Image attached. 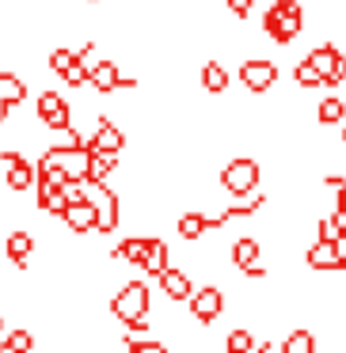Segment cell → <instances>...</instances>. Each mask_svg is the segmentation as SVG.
<instances>
[{
	"label": "cell",
	"mask_w": 346,
	"mask_h": 353,
	"mask_svg": "<svg viewBox=\"0 0 346 353\" xmlns=\"http://www.w3.org/2000/svg\"><path fill=\"white\" fill-rule=\"evenodd\" d=\"M305 31V8L300 0H274L262 12V39H270L274 46H293Z\"/></svg>",
	"instance_id": "obj_1"
},
{
	"label": "cell",
	"mask_w": 346,
	"mask_h": 353,
	"mask_svg": "<svg viewBox=\"0 0 346 353\" xmlns=\"http://www.w3.org/2000/svg\"><path fill=\"white\" fill-rule=\"evenodd\" d=\"M217 183H221V190L229 194V198H247V194H255L262 183V163L255 160V156H232V160H224Z\"/></svg>",
	"instance_id": "obj_2"
},
{
	"label": "cell",
	"mask_w": 346,
	"mask_h": 353,
	"mask_svg": "<svg viewBox=\"0 0 346 353\" xmlns=\"http://www.w3.org/2000/svg\"><path fill=\"white\" fill-rule=\"evenodd\" d=\"M77 186H80V194L95 205V216H99L95 232H99V236L118 232V224H122V198H118L107 183H88V179H77Z\"/></svg>",
	"instance_id": "obj_3"
},
{
	"label": "cell",
	"mask_w": 346,
	"mask_h": 353,
	"mask_svg": "<svg viewBox=\"0 0 346 353\" xmlns=\"http://www.w3.org/2000/svg\"><path fill=\"white\" fill-rule=\"evenodd\" d=\"M148 312H153V292H148V285L145 281H126L122 289L110 296V315L115 319H122V323H130V319H148Z\"/></svg>",
	"instance_id": "obj_4"
},
{
	"label": "cell",
	"mask_w": 346,
	"mask_h": 353,
	"mask_svg": "<svg viewBox=\"0 0 346 353\" xmlns=\"http://www.w3.org/2000/svg\"><path fill=\"white\" fill-rule=\"evenodd\" d=\"M232 224V213L229 205L221 209V213H202V209H186V213L175 216V236L183 239V243H198L202 236H209V232H221Z\"/></svg>",
	"instance_id": "obj_5"
},
{
	"label": "cell",
	"mask_w": 346,
	"mask_h": 353,
	"mask_svg": "<svg viewBox=\"0 0 346 353\" xmlns=\"http://www.w3.org/2000/svg\"><path fill=\"white\" fill-rule=\"evenodd\" d=\"M35 122H39L42 130H50V133H65L73 125L69 99H65L61 92H54V88L39 92V99H35Z\"/></svg>",
	"instance_id": "obj_6"
},
{
	"label": "cell",
	"mask_w": 346,
	"mask_h": 353,
	"mask_svg": "<svg viewBox=\"0 0 346 353\" xmlns=\"http://www.w3.org/2000/svg\"><path fill=\"white\" fill-rule=\"evenodd\" d=\"M236 77H240L247 95H267V92H274L282 69H278L274 57H247V61H240Z\"/></svg>",
	"instance_id": "obj_7"
},
{
	"label": "cell",
	"mask_w": 346,
	"mask_h": 353,
	"mask_svg": "<svg viewBox=\"0 0 346 353\" xmlns=\"http://www.w3.org/2000/svg\"><path fill=\"white\" fill-rule=\"evenodd\" d=\"M308 61L316 65V72L323 77V88H343L346 84V50H338L335 42H316L308 50Z\"/></svg>",
	"instance_id": "obj_8"
},
{
	"label": "cell",
	"mask_w": 346,
	"mask_h": 353,
	"mask_svg": "<svg viewBox=\"0 0 346 353\" xmlns=\"http://www.w3.org/2000/svg\"><path fill=\"white\" fill-rule=\"evenodd\" d=\"M88 84H92L95 95H115V92H137L141 80L133 77H122V69H118V61H110V57H99V61H92V69H88Z\"/></svg>",
	"instance_id": "obj_9"
},
{
	"label": "cell",
	"mask_w": 346,
	"mask_h": 353,
	"mask_svg": "<svg viewBox=\"0 0 346 353\" xmlns=\"http://www.w3.org/2000/svg\"><path fill=\"white\" fill-rule=\"evenodd\" d=\"M61 221H65V228H69L73 236H92L95 224H99V216H95V205L84 198V194H80L77 183H69V205H65Z\"/></svg>",
	"instance_id": "obj_10"
},
{
	"label": "cell",
	"mask_w": 346,
	"mask_h": 353,
	"mask_svg": "<svg viewBox=\"0 0 346 353\" xmlns=\"http://www.w3.org/2000/svg\"><path fill=\"white\" fill-rule=\"evenodd\" d=\"M186 307H191V319L198 323V327H209V323H217L224 315V289L221 285H202V289L191 292V300H186Z\"/></svg>",
	"instance_id": "obj_11"
},
{
	"label": "cell",
	"mask_w": 346,
	"mask_h": 353,
	"mask_svg": "<svg viewBox=\"0 0 346 353\" xmlns=\"http://www.w3.org/2000/svg\"><path fill=\"white\" fill-rule=\"evenodd\" d=\"M0 160H4V186H8V194H27V190H35L39 175H35V163L27 160L23 152H16V148H4V152H0Z\"/></svg>",
	"instance_id": "obj_12"
},
{
	"label": "cell",
	"mask_w": 346,
	"mask_h": 353,
	"mask_svg": "<svg viewBox=\"0 0 346 353\" xmlns=\"http://www.w3.org/2000/svg\"><path fill=\"white\" fill-rule=\"evenodd\" d=\"M126 145H130V137H126V130L118 122H110L107 114L103 118H95V130H92V137H88V148L92 152H110V156H122L126 152Z\"/></svg>",
	"instance_id": "obj_13"
},
{
	"label": "cell",
	"mask_w": 346,
	"mask_h": 353,
	"mask_svg": "<svg viewBox=\"0 0 346 353\" xmlns=\"http://www.w3.org/2000/svg\"><path fill=\"white\" fill-rule=\"evenodd\" d=\"M35 251H39V239L27 228H12L8 236H4V259H8V266H16L19 274L27 270V262H31Z\"/></svg>",
	"instance_id": "obj_14"
},
{
	"label": "cell",
	"mask_w": 346,
	"mask_h": 353,
	"mask_svg": "<svg viewBox=\"0 0 346 353\" xmlns=\"http://www.w3.org/2000/svg\"><path fill=\"white\" fill-rule=\"evenodd\" d=\"M156 281H160V292L171 300V304H186V300H191V292H194V277L186 274L183 266H168L160 277H156Z\"/></svg>",
	"instance_id": "obj_15"
},
{
	"label": "cell",
	"mask_w": 346,
	"mask_h": 353,
	"mask_svg": "<svg viewBox=\"0 0 346 353\" xmlns=\"http://www.w3.org/2000/svg\"><path fill=\"white\" fill-rule=\"evenodd\" d=\"M23 99H27V80L8 69H0V125L8 122V110L19 107Z\"/></svg>",
	"instance_id": "obj_16"
},
{
	"label": "cell",
	"mask_w": 346,
	"mask_h": 353,
	"mask_svg": "<svg viewBox=\"0 0 346 353\" xmlns=\"http://www.w3.org/2000/svg\"><path fill=\"white\" fill-rule=\"evenodd\" d=\"M305 266L312 270V274H343V262H338V254H335V243H320V239L308 243Z\"/></svg>",
	"instance_id": "obj_17"
},
{
	"label": "cell",
	"mask_w": 346,
	"mask_h": 353,
	"mask_svg": "<svg viewBox=\"0 0 346 353\" xmlns=\"http://www.w3.org/2000/svg\"><path fill=\"white\" fill-rule=\"evenodd\" d=\"M224 353H270V338L255 334L247 327H232L224 334Z\"/></svg>",
	"instance_id": "obj_18"
},
{
	"label": "cell",
	"mask_w": 346,
	"mask_h": 353,
	"mask_svg": "<svg viewBox=\"0 0 346 353\" xmlns=\"http://www.w3.org/2000/svg\"><path fill=\"white\" fill-rule=\"evenodd\" d=\"M229 262L244 274V270H251V266H259L262 262V239H255V236H240V239H232V247H229Z\"/></svg>",
	"instance_id": "obj_19"
},
{
	"label": "cell",
	"mask_w": 346,
	"mask_h": 353,
	"mask_svg": "<svg viewBox=\"0 0 346 353\" xmlns=\"http://www.w3.org/2000/svg\"><path fill=\"white\" fill-rule=\"evenodd\" d=\"M198 84H202V92L206 95H224L232 88V72L224 69L221 61H213V57H209V61H202V69H198Z\"/></svg>",
	"instance_id": "obj_20"
},
{
	"label": "cell",
	"mask_w": 346,
	"mask_h": 353,
	"mask_svg": "<svg viewBox=\"0 0 346 353\" xmlns=\"http://www.w3.org/2000/svg\"><path fill=\"white\" fill-rule=\"evenodd\" d=\"M35 209L46 216H61L69 205V186H50V183H35Z\"/></svg>",
	"instance_id": "obj_21"
},
{
	"label": "cell",
	"mask_w": 346,
	"mask_h": 353,
	"mask_svg": "<svg viewBox=\"0 0 346 353\" xmlns=\"http://www.w3.org/2000/svg\"><path fill=\"white\" fill-rule=\"evenodd\" d=\"M115 171H118V156H110V152H92V148H88V156H84V175H80V179H88V183H107Z\"/></svg>",
	"instance_id": "obj_22"
},
{
	"label": "cell",
	"mask_w": 346,
	"mask_h": 353,
	"mask_svg": "<svg viewBox=\"0 0 346 353\" xmlns=\"http://www.w3.org/2000/svg\"><path fill=\"white\" fill-rule=\"evenodd\" d=\"M168 266H171V247L160 236H148V251H145V262H141V274L160 277Z\"/></svg>",
	"instance_id": "obj_23"
},
{
	"label": "cell",
	"mask_w": 346,
	"mask_h": 353,
	"mask_svg": "<svg viewBox=\"0 0 346 353\" xmlns=\"http://www.w3.org/2000/svg\"><path fill=\"white\" fill-rule=\"evenodd\" d=\"M316 122L327 130V125H343L346 122V99L343 95H323L320 103H316Z\"/></svg>",
	"instance_id": "obj_24"
},
{
	"label": "cell",
	"mask_w": 346,
	"mask_h": 353,
	"mask_svg": "<svg viewBox=\"0 0 346 353\" xmlns=\"http://www.w3.org/2000/svg\"><path fill=\"white\" fill-rule=\"evenodd\" d=\"M293 88H297V92H323V77L316 72V65L308 61V57H300V61L293 65Z\"/></svg>",
	"instance_id": "obj_25"
},
{
	"label": "cell",
	"mask_w": 346,
	"mask_h": 353,
	"mask_svg": "<svg viewBox=\"0 0 346 353\" xmlns=\"http://www.w3.org/2000/svg\"><path fill=\"white\" fill-rule=\"evenodd\" d=\"M316 350H320V342H316V334L308 327H293L282 338V353H316Z\"/></svg>",
	"instance_id": "obj_26"
},
{
	"label": "cell",
	"mask_w": 346,
	"mask_h": 353,
	"mask_svg": "<svg viewBox=\"0 0 346 353\" xmlns=\"http://www.w3.org/2000/svg\"><path fill=\"white\" fill-rule=\"evenodd\" d=\"M80 57V50H69V46H54L50 50V57H46V69L50 72H57V77H65V69H69L73 61Z\"/></svg>",
	"instance_id": "obj_27"
},
{
	"label": "cell",
	"mask_w": 346,
	"mask_h": 353,
	"mask_svg": "<svg viewBox=\"0 0 346 353\" xmlns=\"http://www.w3.org/2000/svg\"><path fill=\"white\" fill-rule=\"evenodd\" d=\"M343 236V224H338L335 213H323L320 221H316V239L320 243H335V239Z\"/></svg>",
	"instance_id": "obj_28"
},
{
	"label": "cell",
	"mask_w": 346,
	"mask_h": 353,
	"mask_svg": "<svg viewBox=\"0 0 346 353\" xmlns=\"http://www.w3.org/2000/svg\"><path fill=\"white\" fill-rule=\"evenodd\" d=\"M4 342H8L16 353H31V350H35V334H31L27 327H16V330H8V334H4Z\"/></svg>",
	"instance_id": "obj_29"
},
{
	"label": "cell",
	"mask_w": 346,
	"mask_h": 353,
	"mask_svg": "<svg viewBox=\"0 0 346 353\" xmlns=\"http://www.w3.org/2000/svg\"><path fill=\"white\" fill-rule=\"evenodd\" d=\"M224 8H229L232 19H247L255 12V0H224Z\"/></svg>",
	"instance_id": "obj_30"
},
{
	"label": "cell",
	"mask_w": 346,
	"mask_h": 353,
	"mask_svg": "<svg viewBox=\"0 0 346 353\" xmlns=\"http://www.w3.org/2000/svg\"><path fill=\"white\" fill-rule=\"evenodd\" d=\"M133 338H137V350L141 353H171L168 342H160V338H141V334H133Z\"/></svg>",
	"instance_id": "obj_31"
},
{
	"label": "cell",
	"mask_w": 346,
	"mask_h": 353,
	"mask_svg": "<svg viewBox=\"0 0 346 353\" xmlns=\"http://www.w3.org/2000/svg\"><path fill=\"white\" fill-rule=\"evenodd\" d=\"M335 213L346 216V186H343V190H335Z\"/></svg>",
	"instance_id": "obj_32"
},
{
	"label": "cell",
	"mask_w": 346,
	"mask_h": 353,
	"mask_svg": "<svg viewBox=\"0 0 346 353\" xmlns=\"http://www.w3.org/2000/svg\"><path fill=\"white\" fill-rule=\"evenodd\" d=\"M0 334H4V312H0Z\"/></svg>",
	"instance_id": "obj_33"
},
{
	"label": "cell",
	"mask_w": 346,
	"mask_h": 353,
	"mask_svg": "<svg viewBox=\"0 0 346 353\" xmlns=\"http://www.w3.org/2000/svg\"><path fill=\"white\" fill-rule=\"evenodd\" d=\"M343 145H346V122H343Z\"/></svg>",
	"instance_id": "obj_34"
},
{
	"label": "cell",
	"mask_w": 346,
	"mask_h": 353,
	"mask_svg": "<svg viewBox=\"0 0 346 353\" xmlns=\"http://www.w3.org/2000/svg\"><path fill=\"white\" fill-rule=\"evenodd\" d=\"M84 4H103V0H84Z\"/></svg>",
	"instance_id": "obj_35"
}]
</instances>
